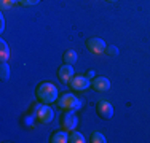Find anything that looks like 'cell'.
<instances>
[{
    "label": "cell",
    "instance_id": "obj_1",
    "mask_svg": "<svg viewBox=\"0 0 150 143\" xmlns=\"http://www.w3.org/2000/svg\"><path fill=\"white\" fill-rule=\"evenodd\" d=\"M35 95H37V100L40 103H56V100L59 97V92H58V88L56 84H53L51 81H43L37 86L35 89Z\"/></svg>",
    "mask_w": 150,
    "mask_h": 143
},
{
    "label": "cell",
    "instance_id": "obj_2",
    "mask_svg": "<svg viewBox=\"0 0 150 143\" xmlns=\"http://www.w3.org/2000/svg\"><path fill=\"white\" fill-rule=\"evenodd\" d=\"M56 105H58L61 110H64V111H77L81 107V102H80V99H77L74 94L66 92V94H62L61 97H58Z\"/></svg>",
    "mask_w": 150,
    "mask_h": 143
},
{
    "label": "cell",
    "instance_id": "obj_3",
    "mask_svg": "<svg viewBox=\"0 0 150 143\" xmlns=\"http://www.w3.org/2000/svg\"><path fill=\"white\" fill-rule=\"evenodd\" d=\"M32 110L35 111V114H34L35 121H38L40 124H50L53 121V118H54V111H53V110L50 108V105H46V103L34 105Z\"/></svg>",
    "mask_w": 150,
    "mask_h": 143
},
{
    "label": "cell",
    "instance_id": "obj_4",
    "mask_svg": "<svg viewBox=\"0 0 150 143\" xmlns=\"http://www.w3.org/2000/svg\"><path fill=\"white\" fill-rule=\"evenodd\" d=\"M78 126V116L75 114V111H66L61 116V127L67 132L75 130Z\"/></svg>",
    "mask_w": 150,
    "mask_h": 143
},
{
    "label": "cell",
    "instance_id": "obj_5",
    "mask_svg": "<svg viewBox=\"0 0 150 143\" xmlns=\"http://www.w3.org/2000/svg\"><path fill=\"white\" fill-rule=\"evenodd\" d=\"M90 78L83 76V75H74L72 80L69 81L70 89H74L75 92H85L88 88H90Z\"/></svg>",
    "mask_w": 150,
    "mask_h": 143
},
{
    "label": "cell",
    "instance_id": "obj_6",
    "mask_svg": "<svg viewBox=\"0 0 150 143\" xmlns=\"http://www.w3.org/2000/svg\"><path fill=\"white\" fill-rule=\"evenodd\" d=\"M86 48H88V51L93 53V54H102V53H105L107 45H105V41L102 40V38L91 37V38L86 40Z\"/></svg>",
    "mask_w": 150,
    "mask_h": 143
},
{
    "label": "cell",
    "instance_id": "obj_7",
    "mask_svg": "<svg viewBox=\"0 0 150 143\" xmlns=\"http://www.w3.org/2000/svg\"><path fill=\"white\" fill-rule=\"evenodd\" d=\"M96 111L102 118V119H112L113 118V107L109 100H99L98 105H96Z\"/></svg>",
    "mask_w": 150,
    "mask_h": 143
},
{
    "label": "cell",
    "instance_id": "obj_8",
    "mask_svg": "<svg viewBox=\"0 0 150 143\" xmlns=\"http://www.w3.org/2000/svg\"><path fill=\"white\" fill-rule=\"evenodd\" d=\"M91 86L96 92H105L110 89V81H109V78H105V76H96L94 80L91 81Z\"/></svg>",
    "mask_w": 150,
    "mask_h": 143
},
{
    "label": "cell",
    "instance_id": "obj_9",
    "mask_svg": "<svg viewBox=\"0 0 150 143\" xmlns=\"http://www.w3.org/2000/svg\"><path fill=\"white\" fill-rule=\"evenodd\" d=\"M74 67L72 65H69V64H64V65H61L59 69H58V78L62 83H69L70 80H72V76H74Z\"/></svg>",
    "mask_w": 150,
    "mask_h": 143
},
{
    "label": "cell",
    "instance_id": "obj_10",
    "mask_svg": "<svg viewBox=\"0 0 150 143\" xmlns=\"http://www.w3.org/2000/svg\"><path fill=\"white\" fill-rule=\"evenodd\" d=\"M50 142L51 143H67L69 142V134H67V130H56L51 134V137H50Z\"/></svg>",
    "mask_w": 150,
    "mask_h": 143
},
{
    "label": "cell",
    "instance_id": "obj_11",
    "mask_svg": "<svg viewBox=\"0 0 150 143\" xmlns=\"http://www.w3.org/2000/svg\"><path fill=\"white\" fill-rule=\"evenodd\" d=\"M77 59H78V54H77V51H74V49H67V51L64 53V56H62L64 64H69V65L75 64Z\"/></svg>",
    "mask_w": 150,
    "mask_h": 143
},
{
    "label": "cell",
    "instance_id": "obj_12",
    "mask_svg": "<svg viewBox=\"0 0 150 143\" xmlns=\"http://www.w3.org/2000/svg\"><path fill=\"white\" fill-rule=\"evenodd\" d=\"M0 48H2V51H0V59H2V62H6L10 57V46L8 43L5 40H0Z\"/></svg>",
    "mask_w": 150,
    "mask_h": 143
},
{
    "label": "cell",
    "instance_id": "obj_13",
    "mask_svg": "<svg viewBox=\"0 0 150 143\" xmlns=\"http://www.w3.org/2000/svg\"><path fill=\"white\" fill-rule=\"evenodd\" d=\"M69 142L70 143H85L86 140H85L83 134H80V132H77V130H72L69 134Z\"/></svg>",
    "mask_w": 150,
    "mask_h": 143
},
{
    "label": "cell",
    "instance_id": "obj_14",
    "mask_svg": "<svg viewBox=\"0 0 150 143\" xmlns=\"http://www.w3.org/2000/svg\"><path fill=\"white\" fill-rule=\"evenodd\" d=\"M10 65L6 62H2V65H0V78H2V81H6L10 78Z\"/></svg>",
    "mask_w": 150,
    "mask_h": 143
},
{
    "label": "cell",
    "instance_id": "obj_15",
    "mask_svg": "<svg viewBox=\"0 0 150 143\" xmlns=\"http://www.w3.org/2000/svg\"><path fill=\"white\" fill-rule=\"evenodd\" d=\"M91 142L93 143H105L107 140H105V135L104 134H101L99 130H94L91 134Z\"/></svg>",
    "mask_w": 150,
    "mask_h": 143
},
{
    "label": "cell",
    "instance_id": "obj_16",
    "mask_svg": "<svg viewBox=\"0 0 150 143\" xmlns=\"http://www.w3.org/2000/svg\"><path fill=\"white\" fill-rule=\"evenodd\" d=\"M16 3H19V0H0V6L3 10H8L11 6H15Z\"/></svg>",
    "mask_w": 150,
    "mask_h": 143
},
{
    "label": "cell",
    "instance_id": "obj_17",
    "mask_svg": "<svg viewBox=\"0 0 150 143\" xmlns=\"http://www.w3.org/2000/svg\"><path fill=\"white\" fill-rule=\"evenodd\" d=\"M105 53L109 56H118V48H117V46H112V45H109L105 48Z\"/></svg>",
    "mask_w": 150,
    "mask_h": 143
},
{
    "label": "cell",
    "instance_id": "obj_18",
    "mask_svg": "<svg viewBox=\"0 0 150 143\" xmlns=\"http://www.w3.org/2000/svg\"><path fill=\"white\" fill-rule=\"evenodd\" d=\"M40 0H19V5L23 6H32V5H37Z\"/></svg>",
    "mask_w": 150,
    "mask_h": 143
},
{
    "label": "cell",
    "instance_id": "obj_19",
    "mask_svg": "<svg viewBox=\"0 0 150 143\" xmlns=\"http://www.w3.org/2000/svg\"><path fill=\"white\" fill-rule=\"evenodd\" d=\"M5 30V19H3V14H0V32Z\"/></svg>",
    "mask_w": 150,
    "mask_h": 143
},
{
    "label": "cell",
    "instance_id": "obj_20",
    "mask_svg": "<svg viewBox=\"0 0 150 143\" xmlns=\"http://www.w3.org/2000/svg\"><path fill=\"white\" fill-rule=\"evenodd\" d=\"M86 76H88V78H93V76H94V70H88Z\"/></svg>",
    "mask_w": 150,
    "mask_h": 143
},
{
    "label": "cell",
    "instance_id": "obj_21",
    "mask_svg": "<svg viewBox=\"0 0 150 143\" xmlns=\"http://www.w3.org/2000/svg\"><path fill=\"white\" fill-rule=\"evenodd\" d=\"M105 2H110V3H113V2H118V0H105Z\"/></svg>",
    "mask_w": 150,
    "mask_h": 143
}]
</instances>
